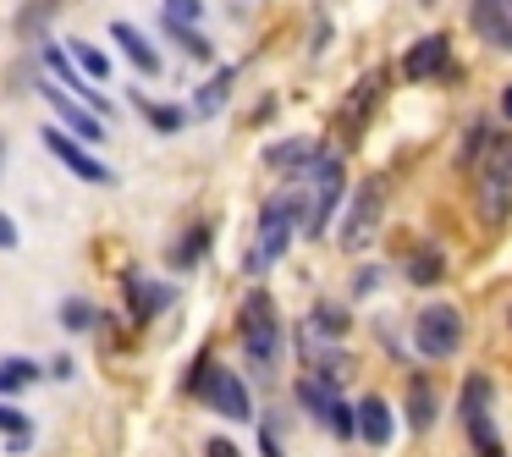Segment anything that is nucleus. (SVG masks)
I'll return each mask as SVG.
<instances>
[{
  "mask_svg": "<svg viewBox=\"0 0 512 457\" xmlns=\"http://www.w3.org/2000/svg\"><path fill=\"white\" fill-rule=\"evenodd\" d=\"M259 446H265V457H287V452H281V441H276V424H265V430H259Z\"/></svg>",
  "mask_w": 512,
  "mask_h": 457,
  "instance_id": "473e14b6",
  "label": "nucleus"
},
{
  "mask_svg": "<svg viewBox=\"0 0 512 457\" xmlns=\"http://www.w3.org/2000/svg\"><path fill=\"white\" fill-rule=\"evenodd\" d=\"M507 325H512V298H507Z\"/></svg>",
  "mask_w": 512,
  "mask_h": 457,
  "instance_id": "c9c22d12",
  "label": "nucleus"
},
{
  "mask_svg": "<svg viewBox=\"0 0 512 457\" xmlns=\"http://www.w3.org/2000/svg\"><path fill=\"white\" fill-rule=\"evenodd\" d=\"M380 221H386V182H358L353 199H347V215H342V232H336V243L347 248V254H364L369 243H375Z\"/></svg>",
  "mask_w": 512,
  "mask_h": 457,
  "instance_id": "39448f33",
  "label": "nucleus"
},
{
  "mask_svg": "<svg viewBox=\"0 0 512 457\" xmlns=\"http://www.w3.org/2000/svg\"><path fill=\"white\" fill-rule=\"evenodd\" d=\"M171 303V287H160V281H127V314L133 320H149V314H160Z\"/></svg>",
  "mask_w": 512,
  "mask_h": 457,
  "instance_id": "aec40b11",
  "label": "nucleus"
},
{
  "mask_svg": "<svg viewBox=\"0 0 512 457\" xmlns=\"http://www.w3.org/2000/svg\"><path fill=\"white\" fill-rule=\"evenodd\" d=\"M39 94H45V105L67 122V133L78 138V144H100V138H105V122L89 111V105H72V94L61 89V83H39Z\"/></svg>",
  "mask_w": 512,
  "mask_h": 457,
  "instance_id": "9b49d317",
  "label": "nucleus"
},
{
  "mask_svg": "<svg viewBox=\"0 0 512 457\" xmlns=\"http://www.w3.org/2000/svg\"><path fill=\"white\" fill-rule=\"evenodd\" d=\"M232 89H237V67H221L215 78H204V89L193 94V116H204V122L221 116V105L232 100Z\"/></svg>",
  "mask_w": 512,
  "mask_h": 457,
  "instance_id": "f3484780",
  "label": "nucleus"
},
{
  "mask_svg": "<svg viewBox=\"0 0 512 457\" xmlns=\"http://www.w3.org/2000/svg\"><path fill=\"white\" fill-rule=\"evenodd\" d=\"M204 457H243V452H237L226 435H210V441H204Z\"/></svg>",
  "mask_w": 512,
  "mask_h": 457,
  "instance_id": "2f4dec72",
  "label": "nucleus"
},
{
  "mask_svg": "<svg viewBox=\"0 0 512 457\" xmlns=\"http://www.w3.org/2000/svg\"><path fill=\"white\" fill-rule=\"evenodd\" d=\"M45 149H50V155H56L67 171H72V177L94 182V188H111V182H116V171L105 166V160L94 155L89 144H78L72 133H61V127H45Z\"/></svg>",
  "mask_w": 512,
  "mask_h": 457,
  "instance_id": "1a4fd4ad",
  "label": "nucleus"
},
{
  "mask_svg": "<svg viewBox=\"0 0 512 457\" xmlns=\"http://www.w3.org/2000/svg\"><path fill=\"white\" fill-rule=\"evenodd\" d=\"M507 12H512V0H507Z\"/></svg>",
  "mask_w": 512,
  "mask_h": 457,
  "instance_id": "58836bf2",
  "label": "nucleus"
},
{
  "mask_svg": "<svg viewBox=\"0 0 512 457\" xmlns=\"http://www.w3.org/2000/svg\"><path fill=\"white\" fill-rule=\"evenodd\" d=\"M0 160H6V138H0Z\"/></svg>",
  "mask_w": 512,
  "mask_h": 457,
  "instance_id": "e433bc0d",
  "label": "nucleus"
},
{
  "mask_svg": "<svg viewBox=\"0 0 512 457\" xmlns=\"http://www.w3.org/2000/svg\"><path fill=\"white\" fill-rule=\"evenodd\" d=\"M298 232H303V204L292 199V193L265 199V210H259V232H254V248H248V259H243L248 276H265V270L292 248V237H298Z\"/></svg>",
  "mask_w": 512,
  "mask_h": 457,
  "instance_id": "f257e3e1",
  "label": "nucleus"
},
{
  "mask_svg": "<svg viewBox=\"0 0 512 457\" xmlns=\"http://www.w3.org/2000/svg\"><path fill=\"white\" fill-rule=\"evenodd\" d=\"M441 276H446L441 248H413V259H408V281H413V287H435Z\"/></svg>",
  "mask_w": 512,
  "mask_h": 457,
  "instance_id": "393cba45",
  "label": "nucleus"
},
{
  "mask_svg": "<svg viewBox=\"0 0 512 457\" xmlns=\"http://www.w3.org/2000/svg\"><path fill=\"white\" fill-rule=\"evenodd\" d=\"M199 17H204V0H166V6H160V23H188V28H199Z\"/></svg>",
  "mask_w": 512,
  "mask_h": 457,
  "instance_id": "7c9ffc66",
  "label": "nucleus"
},
{
  "mask_svg": "<svg viewBox=\"0 0 512 457\" xmlns=\"http://www.w3.org/2000/svg\"><path fill=\"white\" fill-rule=\"evenodd\" d=\"M111 39H116V45H122V56L133 61V67L144 72V78H160V50L149 45V39L138 34L133 23H111Z\"/></svg>",
  "mask_w": 512,
  "mask_h": 457,
  "instance_id": "2eb2a0df",
  "label": "nucleus"
},
{
  "mask_svg": "<svg viewBox=\"0 0 512 457\" xmlns=\"http://www.w3.org/2000/svg\"><path fill=\"white\" fill-rule=\"evenodd\" d=\"M204 248H210V226H188V232L171 243V265L177 270H193L204 259Z\"/></svg>",
  "mask_w": 512,
  "mask_h": 457,
  "instance_id": "b1692460",
  "label": "nucleus"
},
{
  "mask_svg": "<svg viewBox=\"0 0 512 457\" xmlns=\"http://www.w3.org/2000/svg\"><path fill=\"white\" fill-rule=\"evenodd\" d=\"M133 111L144 116L155 133H182L188 127V111L182 105H166V100H149V94H133Z\"/></svg>",
  "mask_w": 512,
  "mask_h": 457,
  "instance_id": "6ab92c4d",
  "label": "nucleus"
},
{
  "mask_svg": "<svg viewBox=\"0 0 512 457\" xmlns=\"http://www.w3.org/2000/svg\"><path fill=\"white\" fill-rule=\"evenodd\" d=\"M303 177H314V199H309V215H303V232H309V237H325L331 215L342 210L347 171H342V160H336V155H314V166L303 171Z\"/></svg>",
  "mask_w": 512,
  "mask_h": 457,
  "instance_id": "423d86ee",
  "label": "nucleus"
},
{
  "mask_svg": "<svg viewBox=\"0 0 512 457\" xmlns=\"http://www.w3.org/2000/svg\"><path fill=\"white\" fill-rule=\"evenodd\" d=\"M314 155H320V149H314L309 138H281V144L265 149V166H270V171H292V177H303V171L314 166Z\"/></svg>",
  "mask_w": 512,
  "mask_h": 457,
  "instance_id": "dca6fc26",
  "label": "nucleus"
},
{
  "mask_svg": "<svg viewBox=\"0 0 512 457\" xmlns=\"http://www.w3.org/2000/svg\"><path fill=\"white\" fill-rule=\"evenodd\" d=\"M353 408H358V435H364L369 446H386L391 435H397V419H391V402L386 397H375V391H369V397L353 402Z\"/></svg>",
  "mask_w": 512,
  "mask_h": 457,
  "instance_id": "4468645a",
  "label": "nucleus"
},
{
  "mask_svg": "<svg viewBox=\"0 0 512 457\" xmlns=\"http://www.w3.org/2000/svg\"><path fill=\"white\" fill-rule=\"evenodd\" d=\"M325 424H331L336 441H353V435H358V408L336 397V402H331V413H325Z\"/></svg>",
  "mask_w": 512,
  "mask_h": 457,
  "instance_id": "c85d7f7f",
  "label": "nucleus"
},
{
  "mask_svg": "<svg viewBox=\"0 0 512 457\" xmlns=\"http://www.w3.org/2000/svg\"><path fill=\"white\" fill-rule=\"evenodd\" d=\"M28 430H34V424H28V413H17L12 402H0V435H12L17 452H28V441H34Z\"/></svg>",
  "mask_w": 512,
  "mask_h": 457,
  "instance_id": "bb28decb",
  "label": "nucleus"
},
{
  "mask_svg": "<svg viewBox=\"0 0 512 457\" xmlns=\"http://www.w3.org/2000/svg\"><path fill=\"white\" fill-rule=\"evenodd\" d=\"M441 419V402H435V380H408V424L413 430H435Z\"/></svg>",
  "mask_w": 512,
  "mask_h": 457,
  "instance_id": "a211bd4d",
  "label": "nucleus"
},
{
  "mask_svg": "<svg viewBox=\"0 0 512 457\" xmlns=\"http://www.w3.org/2000/svg\"><path fill=\"white\" fill-rule=\"evenodd\" d=\"M424 6H435V0H424Z\"/></svg>",
  "mask_w": 512,
  "mask_h": 457,
  "instance_id": "4c0bfd02",
  "label": "nucleus"
},
{
  "mask_svg": "<svg viewBox=\"0 0 512 457\" xmlns=\"http://www.w3.org/2000/svg\"><path fill=\"white\" fill-rule=\"evenodd\" d=\"M166 34H171V39H177V45H182V50H188V56H193V61H210V56H215V50H210V39H204V34H199V28H188V23H166Z\"/></svg>",
  "mask_w": 512,
  "mask_h": 457,
  "instance_id": "c756f323",
  "label": "nucleus"
},
{
  "mask_svg": "<svg viewBox=\"0 0 512 457\" xmlns=\"http://www.w3.org/2000/svg\"><path fill=\"white\" fill-rule=\"evenodd\" d=\"M67 56H72V67H78V72H83V78H89V83L111 78V61H105L100 50L89 45V39H72V45H67Z\"/></svg>",
  "mask_w": 512,
  "mask_h": 457,
  "instance_id": "a878e982",
  "label": "nucleus"
},
{
  "mask_svg": "<svg viewBox=\"0 0 512 457\" xmlns=\"http://www.w3.org/2000/svg\"><path fill=\"white\" fill-rule=\"evenodd\" d=\"M468 23H474V34L485 39V45L512 50V12H507V0H474V6H468Z\"/></svg>",
  "mask_w": 512,
  "mask_h": 457,
  "instance_id": "ddd939ff",
  "label": "nucleus"
},
{
  "mask_svg": "<svg viewBox=\"0 0 512 457\" xmlns=\"http://www.w3.org/2000/svg\"><path fill=\"white\" fill-rule=\"evenodd\" d=\"M463 430H468L474 457H507V446L496 435V419H490V375L463 380Z\"/></svg>",
  "mask_w": 512,
  "mask_h": 457,
  "instance_id": "0eeeda50",
  "label": "nucleus"
},
{
  "mask_svg": "<svg viewBox=\"0 0 512 457\" xmlns=\"http://www.w3.org/2000/svg\"><path fill=\"white\" fill-rule=\"evenodd\" d=\"M380 94H386V72H364V78L353 83V94L342 100V111H336V122H342V138H358L364 133V122L375 116V105H380Z\"/></svg>",
  "mask_w": 512,
  "mask_h": 457,
  "instance_id": "9d476101",
  "label": "nucleus"
},
{
  "mask_svg": "<svg viewBox=\"0 0 512 457\" xmlns=\"http://www.w3.org/2000/svg\"><path fill=\"white\" fill-rule=\"evenodd\" d=\"M0 248H17V221L0 210Z\"/></svg>",
  "mask_w": 512,
  "mask_h": 457,
  "instance_id": "72a5a7b5",
  "label": "nucleus"
},
{
  "mask_svg": "<svg viewBox=\"0 0 512 457\" xmlns=\"http://www.w3.org/2000/svg\"><path fill=\"white\" fill-rule=\"evenodd\" d=\"M237 331H243V347L254 364H270L281 353V314H276V298L265 287H254L237 309Z\"/></svg>",
  "mask_w": 512,
  "mask_h": 457,
  "instance_id": "20e7f679",
  "label": "nucleus"
},
{
  "mask_svg": "<svg viewBox=\"0 0 512 457\" xmlns=\"http://www.w3.org/2000/svg\"><path fill=\"white\" fill-rule=\"evenodd\" d=\"M501 116H507V122H512V83H507V89H501Z\"/></svg>",
  "mask_w": 512,
  "mask_h": 457,
  "instance_id": "f704fd0d",
  "label": "nucleus"
},
{
  "mask_svg": "<svg viewBox=\"0 0 512 457\" xmlns=\"http://www.w3.org/2000/svg\"><path fill=\"white\" fill-rule=\"evenodd\" d=\"M474 204H479V221L496 232V226H507L512 215V133H496V144H490V155L479 160L474 171Z\"/></svg>",
  "mask_w": 512,
  "mask_h": 457,
  "instance_id": "f03ea898",
  "label": "nucleus"
},
{
  "mask_svg": "<svg viewBox=\"0 0 512 457\" xmlns=\"http://www.w3.org/2000/svg\"><path fill=\"white\" fill-rule=\"evenodd\" d=\"M61 6H67V0H28L23 12H17V23H12V34L17 39H34L39 28H50V17L61 12Z\"/></svg>",
  "mask_w": 512,
  "mask_h": 457,
  "instance_id": "5701e85b",
  "label": "nucleus"
},
{
  "mask_svg": "<svg viewBox=\"0 0 512 457\" xmlns=\"http://www.w3.org/2000/svg\"><path fill=\"white\" fill-rule=\"evenodd\" d=\"M39 386V364L34 358H0V397H17V391Z\"/></svg>",
  "mask_w": 512,
  "mask_h": 457,
  "instance_id": "4be33fe9",
  "label": "nucleus"
},
{
  "mask_svg": "<svg viewBox=\"0 0 512 457\" xmlns=\"http://www.w3.org/2000/svg\"><path fill=\"white\" fill-rule=\"evenodd\" d=\"M413 347H419L424 358H452L457 347H463V314H457L452 303H424V309L413 314Z\"/></svg>",
  "mask_w": 512,
  "mask_h": 457,
  "instance_id": "6e6552de",
  "label": "nucleus"
},
{
  "mask_svg": "<svg viewBox=\"0 0 512 457\" xmlns=\"http://www.w3.org/2000/svg\"><path fill=\"white\" fill-rule=\"evenodd\" d=\"M61 325H67V331H89V325H100V309H94L89 298H67L61 303Z\"/></svg>",
  "mask_w": 512,
  "mask_h": 457,
  "instance_id": "cd10ccee",
  "label": "nucleus"
},
{
  "mask_svg": "<svg viewBox=\"0 0 512 457\" xmlns=\"http://www.w3.org/2000/svg\"><path fill=\"white\" fill-rule=\"evenodd\" d=\"M188 391L210 402V408L221 413V419H237V424L254 419V397H248V386H243V380H237L226 364H215L210 353H204L199 364L188 369Z\"/></svg>",
  "mask_w": 512,
  "mask_h": 457,
  "instance_id": "7ed1b4c3",
  "label": "nucleus"
},
{
  "mask_svg": "<svg viewBox=\"0 0 512 457\" xmlns=\"http://www.w3.org/2000/svg\"><path fill=\"white\" fill-rule=\"evenodd\" d=\"M490 144H496V127H490L485 116H474V122H468V138L457 144V166H463V171H479V160L490 155Z\"/></svg>",
  "mask_w": 512,
  "mask_h": 457,
  "instance_id": "412c9836",
  "label": "nucleus"
},
{
  "mask_svg": "<svg viewBox=\"0 0 512 457\" xmlns=\"http://www.w3.org/2000/svg\"><path fill=\"white\" fill-rule=\"evenodd\" d=\"M452 72V45H446V34H424L419 45L402 56V78L408 83H435Z\"/></svg>",
  "mask_w": 512,
  "mask_h": 457,
  "instance_id": "f8f14e48",
  "label": "nucleus"
}]
</instances>
